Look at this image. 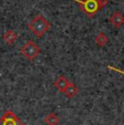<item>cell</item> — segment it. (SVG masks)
Returning a JSON list of instances; mask_svg holds the SVG:
<instances>
[{
    "label": "cell",
    "instance_id": "1",
    "mask_svg": "<svg viewBox=\"0 0 124 125\" xmlns=\"http://www.w3.org/2000/svg\"><path fill=\"white\" fill-rule=\"evenodd\" d=\"M49 22L41 15H37L30 23V28L37 37H41L49 30Z\"/></svg>",
    "mask_w": 124,
    "mask_h": 125
},
{
    "label": "cell",
    "instance_id": "2",
    "mask_svg": "<svg viewBox=\"0 0 124 125\" xmlns=\"http://www.w3.org/2000/svg\"><path fill=\"white\" fill-rule=\"evenodd\" d=\"M21 51H22V53L24 54L27 59L33 60V59H35V58L38 56V53H39V48H38L34 42H28L27 44L24 45V47L22 48Z\"/></svg>",
    "mask_w": 124,
    "mask_h": 125
},
{
    "label": "cell",
    "instance_id": "3",
    "mask_svg": "<svg viewBox=\"0 0 124 125\" xmlns=\"http://www.w3.org/2000/svg\"><path fill=\"white\" fill-rule=\"evenodd\" d=\"M0 125H21V123L12 112H7L0 119Z\"/></svg>",
    "mask_w": 124,
    "mask_h": 125
},
{
    "label": "cell",
    "instance_id": "4",
    "mask_svg": "<svg viewBox=\"0 0 124 125\" xmlns=\"http://www.w3.org/2000/svg\"><path fill=\"white\" fill-rule=\"evenodd\" d=\"M110 21L114 27H120L124 23V16L121 12H114V13L112 14Z\"/></svg>",
    "mask_w": 124,
    "mask_h": 125
},
{
    "label": "cell",
    "instance_id": "5",
    "mask_svg": "<svg viewBox=\"0 0 124 125\" xmlns=\"http://www.w3.org/2000/svg\"><path fill=\"white\" fill-rule=\"evenodd\" d=\"M64 95H66L68 97H74L76 95V93H77V88L74 86V84L72 83H69L68 86L65 87V89L63 90Z\"/></svg>",
    "mask_w": 124,
    "mask_h": 125
},
{
    "label": "cell",
    "instance_id": "6",
    "mask_svg": "<svg viewBox=\"0 0 124 125\" xmlns=\"http://www.w3.org/2000/svg\"><path fill=\"white\" fill-rule=\"evenodd\" d=\"M69 83H70V82L66 80L64 76H60V77H59L58 80L56 81V87H58L60 90L63 91L64 89H65L66 86H68Z\"/></svg>",
    "mask_w": 124,
    "mask_h": 125
},
{
    "label": "cell",
    "instance_id": "7",
    "mask_svg": "<svg viewBox=\"0 0 124 125\" xmlns=\"http://www.w3.org/2000/svg\"><path fill=\"white\" fill-rule=\"evenodd\" d=\"M58 122H59L58 116H56V115H53V114H50L46 117V123L49 125H56Z\"/></svg>",
    "mask_w": 124,
    "mask_h": 125
},
{
    "label": "cell",
    "instance_id": "8",
    "mask_svg": "<svg viewBox=\"0 0 124 125\" xmlns=\"http://www.w3.org/2000/svg\"><path fill=\"white\" fill-rule=\"evenodd\" d=\"M107 40H108V39H107V37H106V36H104L103 34H99L98 37L96 38V42H97V44H98L99 46H103V45L107 42Z\"/></svg>",
    "mask_w": 124,
    "mask_h": 125
},
{
    "label": "cell",
    "instance_id": "9",
    "mask_svg": "<svg viewBox=\"0 0 124 125\" xmlns=\"http://www.w3.org/2000/svg\"><path fill=\"white\" fill-rule=\"evenodd\" d=\"M6 39H7V42H13L14 39H15V34H14L12 31H9L6 35Z\"/></svg>",
    "mask_w": 124,
    "mask_h": 125
}]
</instances>
